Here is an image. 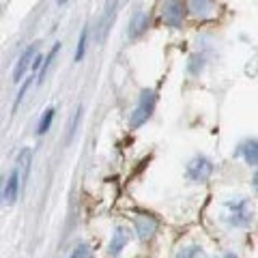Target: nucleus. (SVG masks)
<instances>
[{
	"label": "nucleus",
	"mask_w": 258,
	"mask_h": 258,
	"mask_svg": "<svg viewBox=\"0 0 258 258\" xmlns=\"http://www.w3.org/2000/svg\"><path fill=\"white\" fill-rule=\"evenodd\" d=\"M226 222L235 228H245V226L252 224L254 220V209L249 205L247 198H235L230 203H226Z\"/></svg>",
	"instance_id": "obj_1"
},
{
	"label": "nucleus",
	"mask_w": 258,
	"mask_h": 258,
	"mask_svg": "<svg viewBox=\"0 0 258 258\" xmlns=\"http://www.w3.org/2000/svg\"><path fill=\"white\" fill-rule=\"evenodd\" d=\"M155 101H157L155 93H153V91H142L138 106H136V110L132 112V118H129V125H132V129H138L140 125H144L151 118L153 110H155Z\"/></svg>",
	"instance_id": "obj_2"
},
{
	"label": "nucleus",
	"mask_w": 258,
	"mask_h": 258,
	"mask_svg": "<svg viewBox=\"0 0 258 258\" xmlns=\"http://www.w3.org/2000/svg\"><path fill=\"white\" fill-rule=\"evenodd\" d=\"M213 174V164L207 157H194L187 164V179L194 183H207Z\"/></svg>",
	"instance_id": "obj_3"
},
{
	"label": "nucleus",
	"mask_w": 258,
	"mask_h": 258,
	"mask_svg": "<svg viewBox=\"0 0 258 258\" xmlns=\"http://www.w3.org/2000/svg\"><path fill=\"white\" fill-rule=\"evenodd\" d=\"M20 183H22V176H20V168H15V170L9 174V179L5 181V189L3 194H0V203H5V205H13L15 200H18L20 196Z\"/></svg>",
	"instance_id": "obj_4"
},
{
	"label": "nucleus",
	"mask_w": 258,
	"mask_h": 258,
	"mask_svg": "<svg viewBox=\"0 0 258 258\" xmlns=\"http://www.w3.org/2000/svg\"><path fill=\"white\" fill-rule=\"evenodd\" d=\"M164 22L172 28H181L183 22V7L179 0H168L164 5Z\"/></svg>",
	"instance_id": "obj_5"
},
{
	"label": "nucleus",
	"mask_w": 258,
	"mask_h": 258,
	"mask_svg": "<svg viewBox=\"0 0 258 258\" xmlns=\"http://www.w3.org/2000/svg\"><path fill=\"white\" fill-rule=\"evenodd\" d=\"M35 56H37V45H28L26 50L22 52L20 60H18V64H15V69H13V82H20V80L24 78L26 69H30L32 58H35Z\"/></svg>",
	"instance_id": "obj_6"
},
{
	"label": "nucleus",
	"mask_w": 258,
	"mask_h": 258,
	"mask_svg": "<svg viewBox=\"0 0 258 258\" xmlns=\"http://www.w3.org/2000/svg\"><path fill=\"white\" fill-rule=\"evenodd\" d=\"M136 230H138V237H140L142 241H149L153 235H155L157 222L153 220L151 215H140L138 220H136Z\"/></svg>",
	"instance_id": "obj_7"
},
{
	"label": "nucleus",
	"mask_w": 258,
	"mask_h": 258,
	"mask_svg": "<svg viewBox=\"0 0 258 258\" xmlns=\"http://www.w3.org/2000/svg\"><path fill=\"white\" fill-rule=\"evenodd\" d=\"M237 155L243 157L245 164L258 166V140H245V142L237 149Z\"/></svg>",
	"instance_id": "obj_8"
},
{
	"label": "nucleus",
	"mask_w": 258,
	"mask_h": 258,
	"mask_svg": "<svg viewBox=\"0 0 258 258\" xmlns=\"http://www.w3.org/2000/svg\"><path fill=\"white\" fill-rule=\"evenodd\" d=\"M127 241H129V230L116 228L114 232H112V241H110V249H108L110 256H118L120 249L127 245Z\"/></svg>",
	"instance_id": "obj_9"
},
{
	"label": "nucleus",
	"mask_w": 258,
	"mask_h": 258,
	"mask_svg": "<svg viewBox=\"0 0 258 258\" xmlns=\"http://www.w3.org/2000/svg\"><path fill=\"white\" fill-rule=\"evenodd\" d=\"M189 9L194 15H207L213 9V0H189Z\"/></svg>",
	"instance_id": "obj_10"
},
{
	"label": "nucleus",
	"mask_w": 258,
	"mask_h": 258,
	"mask_svg": "<svg viewBox=\"0 0 258 258\" xmlns=\"http://www.w3.org/2000/svg\"><path fill=\"white\" fill-rule=\"evenodd\" d=\"M58 50H60V43H56L54 47H52V50H50V54H47L45 56V62H43V67H39V82H43V78H45V74H47V69H50L52 67V62H54V58H56V54H58Z\"/></svg>",
	"instance_id": "obj_11"
},
{
	"label": "nucleus",
	"mask_w": 258,
	"mask_h": 258,
	"mask_svg": "<svg viewBox=\"0 0 258 258\" xmlns=\"http://www.w3.org/2000/svg\"><path fill=\"white\" fill-rule=\"evenodd\" d=\"M18 168H20V176L24 181L28 179V168H30V149H24L20 153V159H18Z\"/></svg>",
	"instance_id": "obj_12"
},
{
	"label": "nucleus",
	"mask_w": 258,
	"mask_h": 258,
	"mask_svg": "<svg viewBox=\"0 0 258 258\" xmlns=\"http://www.w3.org/2000/svg\"><path fill=\"white\" fill-rule=\"evenodd\" d=\"M176 258H207V254H205V249H203V247L191 245V247L181 249V252L176 254Z\"/></svg>",
	"instance_id": "obj_13"
},
{
	"label": "nucleus",
	"mask_w": 258,
	"mask_h": 258,
	"mask_svg": "<svg viewBox=\"0 0 258 258\" xmlns=\"http://www.w3.org/2000/svg\"><path fill=\"white\" fill-rule=\"evenodd\" d=\"M54 108H50V110H45V114L41 116V120H39V127H37V134L41 136V134H45L47 129H50V125H52V120H54Z\"/></svg>",
	"instance_id": "obj_14"
},
{
	"label": "nucleus",
	"mask_w": 258,
	"mask_h": 258,
	"mask_svg": "<svg viewBox=\"0 0 258 258\" xmlns=\"http://www.w3.org/2000/svg\"><path fill=\"white\" fill-rule=\"evenodd\" d=\"M86 37H88V28H82V35H80V43H78V50H76V60H78V62L84 58V52H86Z\"/></svg>",
	"instance_id": "obj_15"
},
{
	"label": "nucleus",
	"mask_w": 258,
	"mask_h": 258,
	"mask_svg": "<svg viewBox=\"0 0 258 258\" xmlns=\"http://www.w3.org/2000/svg\"><path fill=\"white\" fill-rule=\"evenodd\" d=\"M69 258H93V252H91V247H88L86 243H80L74 252H71Z\"/></svg>",
	"instance_id": "obj_16"
},
{
	"label": "nucleus",
	"mask_w": 258,
	"mask_h": 258,
	"mask_svg": "<svg viewBox=\"0 0 258 258\" xmlns=\"http://www.w3.org/2000/svg\"><path fill=\"white\" fill-rule=\"evenodd\" d=\"M132 26H134V28L129 30V35L136 37V35H138V32H140L144 26H147V18H144V13H138V15H136V20H134Z\"/></svg>",
	"instance_id": "obj_17"
},
{
	"label": "nucleus",
	"mask_w": 258,
	"mask_h": 258,
	"mask_svg": "<svg viewBox=\"0 0 258 258\" xmlns=\"http://www.w3.org/2000/svg\"><path fill=\"white\" fill-rule=\"evenodd\" d=\"M254 187H256V191H258V172L254 174Z\"/></svg>",
	"instance_id": "obj_18"
},
{
	"label": "nucleus",
	"mask_w": 258,
	"mask_h": 258,
	"mask_svg": "<svg viewBox=\"0 0 258 258\" xmlns=\"http://www.w3.org/2000/svg\"><path fill=\"white\" fill-rule=\"evenodd\" d=\"M224 258H237V256H235V254H226Z\"/></svg>",
	"instance_id": "obj_19"
},
{
	"label": "nucleus",
	"mask_w": 258,
	"mask_h": 258,
	"mask_svg": "<svg viewBox=\"0 0 258 258\" xmlns=\"http://www.w3.org/2000/svg\"><path fill=\"white\" fill-rule=\"evenodd\" d=\"M64 3H69V0H58V5H64Z\"/></svg>",
	"instance_id": "obj_20"
}]
</instances>
